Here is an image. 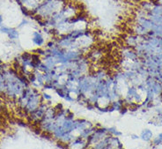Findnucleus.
I'll return each mask as SVG.
<instances>
[{"label": "nucleus", "mask_w": 162, "mask_h": 149, "mask_svg": "<svg viewBox=\"0 0 162 149\" xmlns=\"http://www.w3.org/2000/svg\"><path fill=\"white\" fill-rule=\"evenodd\" d=\"M34 41L35 42V43H36V44H38V45L41 44V43H42V38L41 37V35H40L38 33H34Z\"/></svg>", "instance_id": "f03ea898"}, {"label": "nucleus", "mask_w": 162, "mask_h": 149, "mask_svg": "<svg viewBox=\"0 0 162 149\" xmlns=\"http://www.w3.org/2000/svg\"><path fill=\"white\" fill-rule=\"evenodd\" d=\"M1 30L5 33L8 34V35L11 39H15L18 36V32L14 29H10L7 28H1Z\"/></svg>", "instance_id": "f257e3e1"}, {"label": "nucleus", "mask_w": 162, "mask_h": 149, "mask_svg": "<svg viewBox=\"0 0 162 149\" xmlns=\"http://www.w3.org/2000/svg\"><path fill=\"white\" fill-rule=\"evenodd\" d=\"M2 20H3V19H2V16L0 15V24H1V22H2Z\"/></svg>", "instance_id": "7ed1b4c3"}]
</instances>
